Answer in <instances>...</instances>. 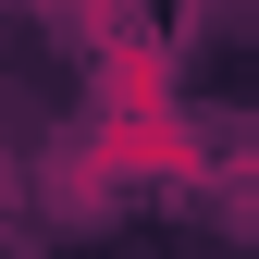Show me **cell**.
<instances>
[{
    "mask_svg": "<svg viewBox=\"0 0 259 259\" xmlns=\"http://www.w3.org/2000/svg\"><path fill=\"white\" fill-rule=\"evenodd\" d=\"M13 185H25V173H13V148H0V222H13Z\"/></svg>",
    "mask_w": 259,
    "mask_h": 259,
    "instance_id": "obj_1",
    "label": "cell"
}]
</instances>
